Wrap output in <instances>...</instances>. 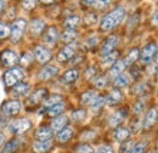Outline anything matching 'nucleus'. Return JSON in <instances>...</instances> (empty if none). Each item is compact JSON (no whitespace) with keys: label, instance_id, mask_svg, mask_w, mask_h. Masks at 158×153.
<instances>
[{"label":"nucleus","instance_id":"nucleus-1","mask_svg":"<svg viewBox=\"0 0 158 153\" xmlns=\"http://www.w3.org/2000/svg\"><path fill=\"white\" fill-rule=\"evenodd\" d=\"M124 15H125V11H124V9L122 6H118L114 10H112L110 14H107L103 19H101V23H100L101 31L107 32V31H111L114 27H117L119 23L123 21Z\"/></svg>","mask_w":158,"mask_h":153},{"label":"nucleus","instance_id":"nucleus-2","mask_svg":"<svg viewBox=\"0 0 158 153\" xmlns=\"http://www.w3.org/2000/svg\"><path fill=\"white\" fill-rule=\"evenodd\" d=\"M24 78V71L21 67H12L4 74V83L6 86H15Z\"/></svg>","mask_w":158,"mask_h":153},{"label":"nucleus","instance_id":"nucleus-3","mask_svg":"<svg viewBox=\"0 0 158 153\" xmlns=\"http://www.w3.org/2000/svg\"><path fill=\"white\" fill-rule=\"evenodd\" d=\"M27 28V22L26 19H19L14 21V23L11 24V32H10V40L12 43H19Z\"/></svg>","mask_w":158,"mask_h":153},{"label":"nucleus","instance_id":"nucleus-4","mask_svg":"<svg viewBox=\"0 0 158 153\" xmlns=\"http://www.w3.org/2000/svg\"><path fill=\"white\" fill-rule=\"evenodd\" d=\"M21 111V102L17 100H9L5 101L0 107V115L7 118L16 115Z\"/></svg>","mask_w":158,"mask_h":153},{"label":"nucleus","instance_id":"nucleus-5","mask_svg":"<svg viewBox=\"0 0 158 153\" xmlns=\"http://www.w3.org/2000/svg\"><path fill=\"white\" fill-rule=\"evenodd\" d=\"M32 128V123L29 119L27 118H20V119H16L14 122L10 123L9 125V130L10 133L12 134H16V135H20L26 133L27 130H29Z\"/></svg>","mask_w":158,"mask_h":153},{"label":"nucleus","instance_id":"nucleus-6","mask_svg":"<svg viewBox=\"0 0 158 153\" xmlns=\"http://www.w3.org/2000/svg\"><path fill=\"white\" fill-rule=\"evenodd\" d=\"M157 45L155 43H151L148 45H146L142 51L140 52V61L143 63V64H148L152 62V60L155 58L156 54H157Z\"/></svg>","mask_w":158,"mask_h":153},{"label":"nucleus","instance_id":"nucleus-7","mask_svg":"<svg viewBox=\"0 0 158 153\" xmlns=\"http://www.w3.org/2000/svg\"><path fill=\"white\" fill-rule=\"evenodd\" d=\"M0 62L2 63V66L5 67H15V64H17L19 62V56L15 51L6 49L0 54Z\"/></svg>","mask_w":158,"mask_h":153},{"label":"nucleus","instance_id":"nucleus-8","mask_svg":"<svg viewBox=\"0 0 158 153\" xmlns=\"http://www.w3.org/2000/svg\"><path fill=\"white\" fill-rule=\"evenodd\" d=\"M118 40H119L118 37L114 35V34L110 35L108 38L106 39V40L103 41V44L101 45V49H100V54H101V56L103 57V56H106V55L113 52V49H114L116 45L118 44Z\"/></svg>","mask_w":158,"mask_h":153},{"label":"nucleus","instance_id":"nucleus-9","mask_svg":"<svg viewBox=\"0 0 158 153\" xmlns=\"http://www.w3.org/2000/svg\"><path fill=\"white\" fill-rule=\"evenodd\" d=\"M33 56L35 57V60H37L39 63H46V62H49V61L51 60V57H52L50 50L46 49L45 46H41V45H38V46L34 48V50H33Z\"/></svg>","mask_w":158,"mask_h":153},{"label":"nucleus","instance_id":"nucleus-10","mask_svg":"<svg viewBox=\"0 0 158 153\" xmlns=\"http://www.w3.org/2000/svg\"><path fill=\"white\" fill-rule=\"evenodd\" d=\"M46 94H48V90L44 89V88H40V89L34 90L31 95L28 96V98H27V105H29V106H35V105H38L39 102H41V101L46 97Z\"/></svg>","mask_w":158,"mask_h":153},{"label":"nucleus","instance_id":"nucleus-11","mask_svg":"<svg viewBox=\"0 0 158 153\" xmlns=\"http://www.w3.org/2000/svg\"><path fill=\"white\" fill-rule=\"evenodd\" d=\"M59 73V68L56 66H52V64H48L45 67H43L38 73V78L40 80H49L51 78L56 76Z\"/></svg>","mask_w":158,"mask_h":153},{"label":"nucleus","instance_id":"nucleus-12","mask_svg":"<svg viewBox=\"0 0 158 153\" xmlns=\"http://www.w3.org/2000/svg\"><path fill=\"white\" fill-rule=\"evenodd\" d=\"M127 113H128V112H127L125 108H120L118 111H116L113 114L108 118V125H110L111 128H117L119 124L125 119Z\"/></svg>","mask_w":158,"mask_h":153},{"label":"nucleus","instance_id":"nucleus-13","mask_svg":"<svg viewBox=\"0 0 158 153\" xmlns=\"http://www.w3.org/2000/svg\"><path fill=\"white\" fill-rule=\"evenodd\" d=\"M76 54V49L73 45H66L64 48H62L57 54V61L59 62H67L74 56Z\"/></svg>","mask_w":158,"mask_h":153},{"label":"nucleus","instance_id":"nucleus-14","mask_svg":"<svg viewBox=\"0 0 158 153\" xmlns=\"http://www.w3.org/2000/svg\"><path fill=\"white\" fill-rule=\"evenodd\" d=\"M157 119H158L157 110H156V108H150V110L147 111L146 115H145V119H143V123H142L143 128H145V129H148V128L153 126L155 123L157 122Z\"/></svg>","mask_w":158,"mask_h":153},{"label":"nucleus","instance_id":"nucleus-15","mask_svg":"<svg viewBox=\"0 0 158 153\" xmlns=\"http://www.w3.org/2000/svg\"><path fill=\"white\" fill-rule=\"evenodd\" d=\"M57 38H59L57 29L55 27H49L44 34V43L49 46H54L55 43L57 41Z\"/></svg>","mask_w":158,"mask_h":153},{"label":"nucleus","instance_id":"nucleus-16","mask_svg":"<svg viewBox=\"0 0 158 153\" xmlns=\"http://www.w3.org/2000/svg\"><path fill=\"white\" fill-rule=\"evenodd\" d=\"M52 129L48 128V126H40L35 130L34 133V137L38 141H49L52 137Z\"/></svg>","mask_w":158,"mask_h":153},{"label":"nucleus","instance_id":"nucleus-17","mask_svg":"<svg viewBox=\"0 0 158 153\" xmlns=\"http://www.w3.org/2000/svg\"><path fill=\"white\" fill-rule=\"evenodd\" d=\"M78 76H79L78 69L71 68V69L66 71V72L62 74V76H61V83H62V84H66V85L72 84V83H74V81L78 79Z\"/></svg>","mask_w":158,"mask_h":153},{"label":"nucleus","instance_id":"nucleus-18","mask_svg":"<svg viewBox=\"0 0 158 153\" xmlns=\"http://www.w3.org/2000/svg\"><path fill=\"white\" fill-rule=\"evenodd\" d=\"M44 29H45V23H44V21L39 19H33L29 23V32H31V34H33L35 37L40 35L44 32Z\"/></svg>","mask_w":158,"mask_h":153},{"label":"nucleus","instance_id":"nucleus-19","mask_svg":"<svg viewBox=\"0 0 158 153\" xmlns=\"http://www.w3.org/2000/svg\"><path fill=\"white\" fill-rule=\"evenodd\" d=\"M67 123H68V118L66 115H59V117L52 119L51 129L55 130V131H61L62 129H64L67 126Z\"/></svg>","mask_w":158,"mask_h":153},{"label":"nucleus","instance_id":"nucleus-20","mask_svg":"<svg viewBox=\"0 0 158 153\" xmlns=\"http://www.w3.org/2000/svg\"><path fill=\"white\" fill-rule=\"evenodd\" d=\"M129 136H130V130L128 128H124V126L117 128L113 133V139L117 142H120V143H123L125 140H128Z\"/></svg>","mask_w":158,"mask_h":153},{"label":"nucleus","instance_id":"nucleus-21","mask_svg":"<svg viewBox=\"0 0 158 153\" xmlns=\"http://www.w3.org/2000/svg\"><path fill=\"white\" fill-rule=\"evenodd\" d=\"M28 91H29V84L28 83L20 81L15 86H12V95L16 96V97H21V96L27 95Z\"/></svg>","mask_w":158,"mask_h":153},{"label":"nucleus","instance_id":"nucleus-22","mask_svg":"<svg viewBox=\"0 0 158 153\" xmlns=\"http://www.w3.org/2000/svg\"><path fill=\"white\" fill-rule=\"evenodd\" d=\"M52 147V142L49 141H37L33 143V151L35 153H45Z\"/></svg>","mask_w":158,"mask_h":153},{"label":"nucleus","instance_id":"nucleus-23","mask_svg":"<svg viewBox=\"0 0 158 153\" xmlns=\"http://www.w3.org/2000/svg\"><path fill=\"white\" fill-rule=\"evenodd\" d=\"M20 145H21L20 139H12V140H10L9 142H6L4 145L1 153H14L15 151H17V148L20 147Z\"/></svg>","mask_w":158,"mask_h":153},{"label":"nucleus","instance_id":"nucleus-24","mask_svg":"<svg viewBox=\"0 0 158 153\" xmlns=\"http://www.w3.org/2000/svg\"><path fill=\"white\" fill-rule=\"evenodd\" d=\"M124 68H125V64H124L123 60H122V61H117V62H116V63L110 68L108 74H110V76H111L112 79H114L116 76H118L119 74H122V73H123Z\"/></svg>","mask_w":158,"mask_h":153},{"label":"nucleus","instance_id":"nucleus-25","mask_svg":"<svg viewBox=\"0 0 158 153\" xmlns=\"http://www.w3.org/2000/svg\"><path fill=\"white\" fill-rule=\"evenodd\" d=\"M120 100H122V93H120V90H118V89H113V90L107 95V97L105 98L106 103H107V105H111V106L118 103Z\"/></svg>","mask_w":158,"mask_h":153},{"label":"nucleus","instance_id":"nucleus-26","mask_svg":"<svg viewBox=\"0 0 158 153\" xmlns=\"http://www.w3.org/2000/svg\"><path fill=\"white\" fill-rule=\"evenodd\" d=\"M117 60H118V52L113 51V52H111V54H108V55H106V56L101 58V64L103 67H108V66L112 67L117 62Z\"/></svg>","mask_w":158,"mask_h":153},{"label":"nucleus","instance_id":"nucleus-27","mask_svg":"<svg viewBox=\"0 0 158 153\" xmlns=\"http://www.w3.org/2000/svg\"><path fill=\"white\" fill-rule=\"evenodd\" d=\"M73 136V130H72V128H68V126H66L64 129H62L61 131L57 133L56 135V140L59 141V142H67L71 137Z\"/></svg>","mask_w":158,"mask_h":153},{"label":"nucleus","instance_id":"nucleus-28","mask_svg":"<svg viewBox=\"0 0 158 153\" xmlns=\"http://www.w3.org/2000/svg\"><path fill=\"white\" fill-rule=\"evenodd\" d=\"M80 23V17L77 15H72L69 16L68 19H66V21L63 22V26L66 29H69V31H74V28Z\"/></svg>","mask_w":158,"mask_h":153},{"label":"nucleus","instance_id":"nucleus-29","mask_svg":"<svg viewBox=\"0 0 158 153\" xmlns=\"http://www.w3.org/2000/svg\"><path fill=\"white\" fill-rule=\"evenodd\" d=\"M139 57H140V51H139L138 49H134V50H131V51L127 55V57L123 60V62H124V64H125V67H127V66L133 64Z\"/></svg>","mask_w":158,"mask_h":153},{"label":"nucleus","instance_id":"nucleus-30","mask_svg":"<svg viewBox=\"0 0 158 153\" xmlns=\"http://www.w3.org/2000/svg\"><path fill=\"white\" fill-rule=\"evenodd\" d=\"M76 39H77V33H76V31L66 29V31L62 33V35H61V40H62L63 43H66V44H71V43H73Z\"/></svg>","mask_w":158,"mask_h":153},{"label":"nucleus","instance_id":"nucleus-31","mask_svg":"<svg viewBox=\"0 0 158 153\" xmlns=\"http://www.w3.org/2000/svg\"><path fill=\"white\" fill-rule=\"evenodd\" d=\"M62 102V97L60 95H52L50 96V97H48L46 100H44V103H43V106L45 107V108H51L52 106H55V105H57V103H61Z\"/></svg>","mask_w":158,"mask_h":153},{"label":"nucleus","instance_id":"nucleus-32","mask_svg":"<svg viewBox=\"0 0 158 153\" xmlns=\"http://www.w3.org/2000/svg\"><path fill=\"white\" fill-rule=\"evenodd\" d=\"M63 110H64V105H63V102L57 103V105H55V106H52L51 108L48 110V115L51 117V118H52V117L56 118V117L61 115V113L63 112Z\"/></svg>","mask_w":158,"mask_h":153},{"label":"nucleus","instance_id":"nucleus-33","mask_svg":"<svg viewBox=\"0 0 158 153\" xmlns=\"http://www.w3.org/2000/svg\"><path fill=\"white\" fill-rule=\"evenodd\" d=\"M96 97H98V94H96L95 91H86V93H84V94L81 95L80 101H81V103H84V105H91Z\"/></svg>","mask_w":158,"mask_h":153},{"label":"nucleus","instance_id":"nucleus-34","mask_svg":"<svg viewBox=\"0 0 158 153\" xmlns=\"http://www.w3.org/2000/svg\"><path fill=\"white\" fill-rule=\"evenodd\" d=\"M69 117H71V119L73 122L79 123V122H81V120H84L86 118V111L85 110H76V111L71 112Z\"/></svg>","mask_w":158,"mask_h":153},{"label":"nucleus","instance_id":"nucleus-35","mask_svg":"<svg viewBox=\"0 0 158 153\" xmlns=\"http://www.w3.org/2000/svg\"><path fill=\"white\" fill-rule=\"evenodd\" d=\"M113 80H114V85L118 86V88L127 86V85L129 84V76H127V74H124V73H122V74H119L118 76H116Z\"/></svg>","mask_w":158,"mask_h":153},{"label":"nucleus","instance_id":"nucleus-36","mask_svg":"<svg viewBox=\"0 0 158 153\" xmlns=\"http://www.w3.org/2000/svg\"><path fill=\"white\" fill-rule=\"evenodd\" d=\"M105 103H106L105 98H103L102 96H98V97L94 100V102L90 105V107H91V110H93L94 112H98L99 110H101V108L103 107Z\"/></svg>","mask_w":158,"mask_h":153},{"label":"nucleus","instance_id":"nucleus-37","mask_svg":"<svg viewBox=\"0 0 158 153\" xmlns=\"http://www.w3.org/2000/svg\"><path fill=\"white\" fill-rule=\"evenodd\" d=\"M76 153H95V151H94L93 146H90L89 143H81L77 147Z\"/></svg>","mask_w":158,"mask_h":153},{"label":"nucleus","instance_id":"nucleus-38","mask_svg":"<svg viewBox=\"0 0 158 153\" xmlns=\"http://www.w3.org/2000/svg\"><path fill=\"white\" fill-rule=\"evenodd\" d=\"M84 4L86 5H93V7H96V9H105L107 7V5H110V1H84Z\"/></svg>","mask_w":158,"mask_h":153},{"label":"nucleus","instance_id":"nucleus-39","mask_svg":"<svg viewBox=\"0 0 158 153\" xmlns=\"http://www.w3.org/2000/svg\"><path fill=\"white\" fill-rule=\"evenodd\" d=\"M10 32H11V28H10L7 24L0 23V39L10 37Z\"/></svg>","mask_w":158,"mask_h":153},{"label":"nucleus","instance_id":"nucleus-40","mask_svg":"<svg viewBox=\"0 0 158 153\" xmlns=\"http://www.w3.org/2000/svg\"><path fill=\"white\" fill-rule=\"evenodd\" d=\"M98 22V15L96 14H88L84 19V23L86 26H93Z\"/></svg>","mask_w":158,"mask_h":153},{"label":"nucleus","instance_id":"nucleus-41","mask_svg":"<svg viewBox=\"0 0 158 153\" xmlns=\"http://www.w3.org/2000/svg\"><path fill=\"white\" fill-rule=\"evenodd\" d=\"M145 147H146V145H145L143 142L134 143V146L131 147V150H130V152L129 153H142L143 152V150H145Z\"/></svg>","mask_w":158,"mask_h":153},{"label":"nucleus","instance_id":"nucleus-42","mask_svg":"<svg viewBox=\"0 0 158 153\" xmlns=\"http://www.w3.org/2000/svg\"><path fill=\"white\" fill-rule=\"evenodd\" d=\"M21 5H22V7L26 9V10H32V9L35 7L37 1H34V0H24V1L21 2Z\"/></svg>","mask_w":158,"mask_h":153},{"label":"nucleus","instance_id":"nucleus-43","mask_svg":"<svg viewBox=\"0 0 158 153\" xmlns=\"http://www.w3.org/2000/svg\"><path fill=\"white\" fill-rule=\"evenodd\" d=\"M133 146H134V142H131V141L123 142V143H122V146H120V152L122 153H129Z\"/></svg>","mask_w":158,"mask_h":153},{"label":"nucleus","instance_id":"nucleus-44","mask_svg":"<svg viewBox=\"0 0 158 153\" xmlns=\"http://www.w3.org/2000/svg\"><path fill=\"white\" fill-rule=\"evenodd\" d=\"M94 85H95L98 89H102V88H105V86H106V79H105L103 76H99V78H96V79H95V81H94Z\"/></svg>","mask_w":158,"mask_h":153},{"label":"nucleus","instance_id":"nucleus-45","mask_svg":"<svg viewBox=\"0 0 158 153\" xmlns=\"http://www.w3.org/2000/svg\"><path fill=\"white\" fill-rule=\"evenodd\" d=\"M32 60H33V55H31V54H24L22 58H21V62H22V64H24V66H27V64H29L31 62H32Z\"/></svg>","mask_w":158,"mask_h":153},{"label":"nucleus","instance_id":"nucleus-46","mask_svg":"<svg viewBox=\"0 0 158 153\" xmlns=\"http://www.w3.org/2000/svg\"><path fill=\"white\" fill-rule=\"evenodd\" d=\"M96 153H114V151H113V148H112L111 146H108V145H103V146L99 147V150H98V152Z\"/></svg>","mask_w":158,"mask_h":153},{"label":"nucleus","instance_id":"nucleus-47","mask_svg":"<svg viewBox=\"0 0 158 153\" xmlns=\"http://www.w3.org/2000/svg\"><path fill=\"white\" fill-rule=\"evenodd\" d=\"M143 106H145V103H142L141 101L136 102V103H135V106H134V113L140 114V113L142 112V110H143Z\"/></svg>","mask_w":158,"mask_h":153},{"label":"nucleus","instance_id":"nucleus-48","mask_svg":"<svg viewBox=\"0 0 158 153\" xmlns=\"http://www.w3.org/2000/svg\"><path fill=\"white\" fill-rule=\"evenodd\" d=\"M85 43L88 44V46H94V45L98 43V38H96V37H90V38L86 39Z\"/></svg>","mask_w":158,"mask_h":153},{"label":"nucleus","instance_id":"nucleus-49","mask_svg":"<svg viewBox=\"0 0 158 153\" xmlns=\"http://www.w3.org/2000/svg\"><path fill=\"white\" fill-rule=\"evenodd\" d=\"M151 22H152V24H153V26H158V10H157V11H155V12L152 14Z\"/></svg>","mask_w":158,"mask_h":153},{"label":"nucleus","instance_id":"nucleus-50","mask_svg":"<svg viewBox=\"0 0 158 153\" xmlns=\"http://www.w3.org/2000/svg\"><path fill=\"white\" fill-rule=\"evenodd\" d=\"M5 125H6V119H5V117L0 115V128H4Z\"/></svg>","mask_w":158,"mask_h":153},{"label":"nucleus","instance_id":"nucleus-51","mask_svg":"<svg viewBox=\"0 0 158 153\" xmlns=\"http://www.w3.org/2000/svg\"><path fill=\"white\" fill-rule=\"evenodd\" d=\"M5 6H6V1H2V0H0V14L4 11Z\"/></svg>","mask_w":158,"mask_h":153},{"label":"nucleus","instance_id":"nucleus-52","mask_svg":"<svg viewBox=\"0 0 158 153\" xmlns=\"http://www.w3.org/2000/svg\"><path fill=\"white\" fill-rule=\"evenodd\" d=\"M4 141H5V136H4V134L0 131V146L4 143Z\"/></svg>","mask_w":158,"mask_h":153},{"label":"nucleus","instance_id":"nucleus-53","mask_svg":"<svg viewBox=\"0 0 158 153\" xmlns=\"http://www.w3.org/2000/svg\"><path fill=\"white\" fill-rule=\"evenodd\" d=\"M155 66L158 68V51H157V54H156V56H155Z\"/></svg>","mask_w":158,"mask_h":153},{"label":"nucleus","instance_id":"nucleus-54","mask_svg":"<svg viewBox=\"0 0 158 153\" xmlns=\"http://www.w3.org/2000/svg\"><path fill=\"white\" fill-rule=\"evenodd\" d=\"M43 4H52V1H43Z\"/></svg>","mask_w":158,"mask_h":153},{"label":"nucleus","instance_id":"nucleus-55","mask_svg":"<svg viewBox=\"0 0 158 153\" xmlns=\"http://www.w3.org/2000/svg\"><path fill=\"white\" fill-rule=\"evenodd\" d=\"M157 150H158V142H157Z\"/></svg>","mask_w":158,"mask_h":153},{"label":"nucleus","instance_id":"nucleus-56","mask_svg":"<svg viewBox=\"0 0 158 153\" xmlns=\"http://www.w3.org/2000/svg\"><path fill=\"white\" fill-rule=\"evenodd\" d=\"M157 93H158V86H157Z\"/></svg>","mask_w":158,"mask_h":153}]
</instances>
